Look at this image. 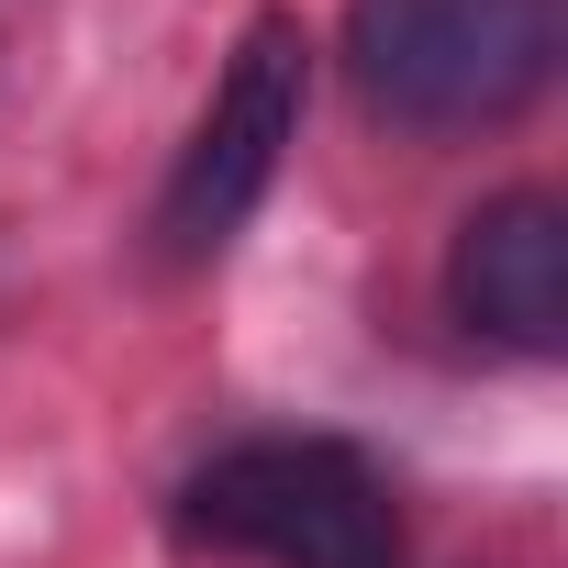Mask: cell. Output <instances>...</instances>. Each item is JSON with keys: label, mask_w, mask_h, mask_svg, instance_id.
<instances>
[{"label": "cell", "mask_w": 568, "mask_h": 568, "mask_svg": "<svg viewBox=\"0 0 568 568\" xmlns=\"http://www.w3.org/2000/svg\"><path fill=\"white\" fill-rule=\"evenodd\" d=\"M446 302L468 335H490L513 357H557V335H568V212L546 190L479 201L446 245Z\"/></svg>", "instance_id": "cell-4"}, {"label": "cell", "mask_w": 568, "mask_h": 568, "mask_svg": "<svg viewBox=\"0 0 568 568\" xmlns=\"http://www.w3.org/2000/svg\"><path fill=\"white\" fill-rule=\"evenodd\" d=\"M302 90H313L302 23L291 12H256L245 45H234V68L212 79V101H201L168 190H156V256L168 267H212L245 234V212L267 201L278 156H291V134H302Z\"/></svg>", "instance_id": "cell-3"}, {"label": "cell", "mask_w": 568, "mask_h": 568, "mask_svg": "<svg viewBox=\"0 0 568 568\" xmlns=\"http://www.w3.org/2000/svg\"><path fill=\"white\" fill-rule=\"evenodd\" d=\"M557 68V0H357L346 79L402 134H490Z\"/></svg>", "instance_id": "cell-2"}, {"label": "cell", "mask_w": 568, "mask_h": 568, "mask_svg": "<svg viewBox=\"0 0 568 568\" xmlns=\"http://www.w3.org/2000/svg\"><path fill=\"white\" fill-rule=\"evenodd\" d=\"M179 535L245 568H402L390 479L335 435H245L190 468Z\"/></svg>", "instance_id": "cell-1"}]
</instances>
